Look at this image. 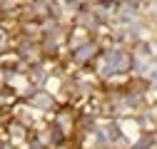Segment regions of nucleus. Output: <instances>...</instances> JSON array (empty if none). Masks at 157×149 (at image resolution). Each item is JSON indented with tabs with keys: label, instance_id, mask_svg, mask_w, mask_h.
Listing matches in <instances>:
<instances>
[{
	"label": "nucleus",
	"instance_id": "f257e3e1",
	"mask_svg": "<svg viewBox=\"0 0 157 149\" xmlns=\"http://www.w3.org/2000/svg\"><path fill=\"white\" fill-rule=\"evenodd\" d=\"M25 104H28L30 109H35V112H40V114H48V117L52 114L57 107H60L55 92H50V89H45V87H33L28 95H25Z\"/></svg>",
	"mask_w": 157,
	"mask_h": 149
}]
</instances>
